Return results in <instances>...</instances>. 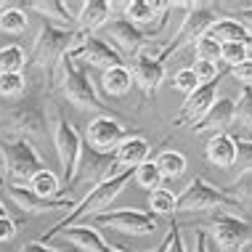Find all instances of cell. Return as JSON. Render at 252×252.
<instances>
[{"mask_svg":"<svg viewBox=\"0 0 252 252\" xmlns=\"http://www.w3.org/2000/svg\"><path fill=\"white\" fill-rule=\"evenodd\" d=\"M51 133L48 114L40 104V91L27 85L22 101L0 109V141H43Z\"/></svg>","mask_w":252,"mask_h":252,"instance_id":"cell-1","label":"cell"},{"mask_svg":"<svg viewBox=\"0 0 252 252\" xmlns=\"http://www.w3.org/2000/svg\"><path fill=\"white\" fill-rule=\"evenodd\" d=\"M83 40L85 37L77 35V30H64V27L43 22L40 32L35 35V40H32L30 53H27V64H30L32 69H37L45 77V83L51 85L53 72H56L61 56L69 53V51H74Z\"/></svg>","mask_w":252,"mask_h":252,"instance_id":"cell-2","label":"cell"},{"mask_svg":"<svg viewBox=\"0 0 252 252\" xmlns=\"http://www.w3.org/2000/svg\"><path fill=\"white\" fill-rule=\"evenodd\" d=\"M51 88L64 96L69 104H74L77 109H93V112H106V104L96 96V88H93L91 77H88V66L80 61L74 53H64L53 72Z\"/></svg>","mask_w":252,"mask_h":252,"instance_id":"cell-3","label":"cell"},{"mask_svg":"<svg viewBox=\"0 0 252 252\" xmlns=\"http://www.w3.org/2000/svg\"><path fill=\"white\" fill-rule=\"evenodd\" d=\"M133 178V170H122V173H117L114 178H109L104 183H98L96 189H91L80 202H74V207L69 210V215H64L61 220L53 226L51 231H45L43 236H40L37 242H43V244H48L56 234H61V231H66V228H72L74 226V220H83V218L88 215H98L101 210H106L109 204H112L114 199L120 196V191L125 189V183Z\"/></svg>","mask_w":252,"mask_h":252,"instance_id":"cell-4","label":"cell"},{"mask_svg":"<svg viewBox=\"0 0 252 252\" xmlns=\"http://www.w3.org/2000/svg\"><path fill=\"white\" fill-rule=\"evenodd\" d=\"M51 135H53V146H56L59 162H61V189H72L74 173H77V162L83 154V138L74 130V125L61 114L59 106H51Z\"/></svg>","mask_w":252,"mask_h":252,"instance_id":"cell-5","label":"cell"},{"mask_svg":"<svg viewBox=\"0 0 252 252\" xmlns=\"http://www.w3.org/2000/svg\"><path fill=\"white\" fill-rule=\"evenodd\" d=\"M204 210H213V213H234L239 215L242 207L228 191L215 189L210 181H204L202 175L189 183L183 191L175 196V213H204Z\"/></svg>","mask_w":252,"mask_h":252,"instance_id":"cell-6","label":"cell"},{"mask_svg":"<svg viewBox=\"0 0 252 252\" xmlns=\"http://www.w3.org/2000/svg\"><path fill=\"white\" fill-rule=\"evenodd\" d=\"M183 8H186L189 13L183 16V22L178 27V32H175V37L170 40V43L162 45V51H159V61H162V64H165L173 53H178L183 45L196 43L202 35H207V30L218 22V5L194 3V5H183Z\"/></svg>","mask_w":252,"mask_h":252,"instance_id":"cell-7","label":"cell"},{"mask_svg":"<svg viewBox=\"0 0 252 252\" xmlns=\"http://www.w3.org/2000/svg\"><path fill=\"white\" fill-rule=\"evenodd\" d=\"M210 234H207V250L218 252H239L244 244L252 239V226L244 220L242 215L234 213H213L210 215Z\"/></svg>","mask_w":252,"mask_h":252,"instance_id":"cell-8","label":"cell"},{"mask_svg":"<svg viewBox=\"0 0 252 252\" xmlns=\"http://www.w3.org/2000/svg\"><path fill=\"white\" fill-rule=\"evenodd\" d=\"M0 165L5 167V175L11 181H19V186H27L32 175L40 173L43 157L32 141H0Z\"/></svg>","mask_w":252,"mask_h":252,"instance_id":"cell-9","label":"cell"},{"mask_svg":"<svg viewBox=\"0 0 252 252\" xmlns=\"http://www.w3.org/2000/svg\"><path fill=\"white\" fill-rule=\"evenodd\" d=\"M117 173H122V167L117 165V159H114V152H96V149L91 146H83V154H80V162H77V173H74V186H80V183H85L88 191L91 189H96L98 183H104L109 178H114Z\"/></svg>","mask_w":252,"mask_h":252,"instance_id":"cell-10","label":"cell"},{"mask_svg":"<svg viewBox=\"0 0 252 252\" xmlns=\"http://www.w3.org/2000/svg\"><path fill=\"white\" fill-rule=\"evenodd\" d=\"M93 223L101 228H112L120 234H130V236H149L157 231V218L144 210H114V213H98L93 218Z\"/></svg>","mask_w":252,"mask_h":252,"instance_id":"cell-11","label":"cell"},{"mask_svg":"<svg viewBox=\"0 0 252 252\" xmlns=\"http://www.w3.org/2000/svg\"><path fill=\"white\" fill-rule=\"evenodd\" d=\"M8 199L22 210L24 215H45V213H56V210H72L74 199L69 196H59V199H45V196H37L35 191H30L27 186H19V183H3Z\"/></svg>","mask_w":252,"mask_h":252,"instance_id":"cell-12","label":"cell"},{"mask_svg":"<svg viewBox=\"0 0 252 252\" xmlns=\"http://www.w3.org/2000/svg\"><path fill=\"white\" fill-rule=\"evenodd\" d=\"M85 138H88V146L96 149V152H114L125 138H130L127 127L122 125L117 117L112 114H101V117L88 122V130H85Z\"/></svg>","mask_w":252,"mask_h":252,"instance_id":"cell-13","label":"cell"},{"mask_svg":"<svg viewBox=\"0 0 252 252\" xmlns=\"http://www.w3.org/2000/svg\"><path fill=\"white\" fill-rule=\"evenodd\" d=\"M104 35L109 37L106 43L112 45V48L117 51L122 59H125V56L127 59L135 56V53H138L149 43L146 32L141 30V27L130 24L127 19H109L106 27H104Z\"/></svg>","mask_w":252,"mask_h":252,"instance_id":"cell-14","label":"cell"},{"mask_svg":"<svg viewBox=\"0 0 252 252\" xmlns=\"http://www.w3.org/2000/svg\"><path fill=\"white\" fill-rule=\"evenodd\" d=\"M218 85H220V77L213 80V83H204L199 85L194 93H189L186 101H183V106H181V112H178V117H175V125L178 127H191L196 125L204 114H207V109L215 104V98H218Z\"/></svg>","mask_w":252,"mask_h":252,"instance_id":"cell-15","label":"cell"},{"mask_svg":"<svg viewBox=\"0 0 252 252\" xmlns=\"http://www.w3.org/2000/svg\"><path fill=\"white\" fill-rule=\"evenodd\" d=\"M72 53L83 61L85 66H98V69H112V66H122V64H125V59H122L120 53L106 43V40L93 37V35L85 37Z\"/></svg>","mask_w":252,"mask_h":252,"instance_id":"cell-16","label":"cell"},{"mask_svg":"<svg viewBox=\"0 0 252 252\" xmlns=\"http://www.w3.org/2000/svg\"><path fill=\"white\" fill-rule=\"evenodd\" d=\"M130 74L133 80L144 88V96L146 98H154L157 88L162 85V80H165V64L162 61H157L152 56H144V53H135L130 59Z\"/></svg>","mask_w":252,"mask_h":252,"instance_id":"cell-17","label":"cell"},{"mask_svg":"<svg viewBox=\"0 0 252 252\" xmlns=\"http://www.w3.org/2000/svg\"><path fill=\"white\" fill-rule=\"evenodd\" d=\"M228 125H234V101H231L228 96H218L215 104L207 109V114L196 122V125H191L194 133H223Z\"/></svg>","mask_w":252,"mask_h":252,"instance_id":"cell-18","label":"cell"},{"mask_svg":"<svg viewBox=\"0 0 252 252\" xmlns=\"http://www.w3.org/2000/svg\"><path fill=\"white\" fill-rule=\"evenodd\" d=\"M112 8H114V5L106 3V0H88V3H83V11H80V16H77V24H74L77 35L91 37L96 30L106 27Z\"/></svg>","mask_w":252,"mask_h":252,"instance_id":"cell-19","label":"cell"},{"mask_svg":"<svg viewBox=\"0 0 252 252\" xmlns=\"http://www.w3.org/2000/svg\"><path fill=\"white\" fill-rule=\"evenodd\" d=\"M152 154V144L144 138V135H130L122 144L114 149V159L122 170H135L138 165H144Z\"/></svg>","mask_w":252,"mask_h":252,"instance_id":"cell-20","label":"cell"},{"mask_svg":"<svg viewBox=\"0 0 252 252\" xmlns=\"http://www.w3.org/2000/svg\"><path fill=\"white\" fill-rule=\"evenodd\" d=\"M236 157V144L234 135L228 133H215L204 141V159L215 167H231Z\"/></svg>","mask_w":252,"mask_h":252,"instance_id":"cell-21","label":"cell"},{"mask_svg":"<svg viewBox=\"0 0 252 252\" xmlns=\"http://www.w3.org/2000/svg\"><path fill=\"white\" fill-rule=\"evenodd\" d=\"M24 8H32L37 11L40 16H43V22L48 24H56V27H64V30H74V19L69 8H66V3H61V0H30V3H24Z\"/></svg>","mask_w":252,"mask_h":252,"instance_id":"cell-22","label":"cell"},{"mask_svg":"<svg viewBox=\"0 0 252 252\" xmlns=\"http://www.w3.org/2000/svg\"><path fill=\"white\" fill-rule=\"evenodd\" d=\"M133 85H135V80L125 64L101 72V88H104L106 96H127Z\"/></svg>","mask_w":252,"mask_h":252,"instance_id":"cell-23","label":"cell"},{"mask_svg":"<svg viewBox=\"0 0 252 252\" xmlns=\"http://www.w3.org/2000/svg\"><path fill=\"white\" fill-rule=\"evenodd\" d=\"M27 27H30V19H27L24 3H0V32L16 37Z\"/></svg>","mask_w":252,"mask_h":252,"instance_id":"cell-24","label":"cell"},{"mask_svg":"<svg viewBox=\"0 0 252 252\" xmlns=\"http://www.w3.org/2000/svg\"><path fill=\"white\" fill-rule=\"evenodd\" d=\"M207 35L215 37L218 43L223 45V43H244L250 32L244 30V27L236 22V19H218V22L207 30Z\"/></svg>","mask_w":252,"mask_h":252,"instance_id":"cell-25","label":"cell"},{"mask_svg":"<svg viewBox=\"0 0 252 252\" xmlns=\"http://www.w3.org/2000/svg\"><path fill=\"white\" fill-rule=\"evenodd\" d=\"M30 191H35L37 196H45V199H59V191H61V178L56 173H51L48 167H43L40 173L32 175V181L27 183Z\"/></svg>","mask_w":252,"mask_h":252,"instance_id":"cell-26","label":"cell"},{"mask_svg":"<svg viewBox=\"0 0 252 252\" xmlns=\"http://www.w3.org/2000/svg\"><path fill=\"white\" fill-rule=\"evenodd\" d=\"M154 165L159 167L162 178H181L183 173H186V157L181 152H162L159 157L154 159Z\"/></svg>","mask_w":252,"mask_h":252,"instance_id":"cell-27","label":"cell"},{"mask_svg":"<svg viewBox=\"0 0 252 252\" xmlns=\"http://www.w3.org/2000/svg\"><path fill=\"white\" fill-rule=\"evenodd\" d=\"M234 122L247 135L252 133V88H247V85L242 88L239 101L234 104Z\"/></svg>","mask_w":252,"mask_h":252,"instance_id":"cell-28","label":"cell"},{"mask_svg":"<svg viewBox=\"0 0 252 252\" xmlns=\"http://www.w3.org/2000/svg\"><path fill=\"white\" fill-rule=\"evenodd\" d=\"M27 66V53L19 45L0 48V74H19Z\"/></svg>","mask_w":252,"mask_h":252,"instance_id":"cell-29","label":"cell"},{"mask_svg":"<svg viewBox=\"0 0 252 252\" xmlns=\"http://www.w3.org/2000/svg\"><path fill=\"white\" fill-rule=\"evenodd\" d=\"M133 181L138 183L141 189H146V191L152 194V191H157V189H162V181H165V178H162L159 167H157L154 162L146 159L144 165H138L133 170Z\"/></svg>","mask_w":252,"mask_h":252,"instance_id":"cell-30","label":"cell"},{"mask_svg":"<svg viewBox=\"0 0 252 252\" xmlns=\"http://www.w3.org/2000/svg\"><path fill=\"white\" fill-rule=\"evenodd\" d=\"M234 144H236V157H234L231 170H234V181H236V178H242V175L252 173V141L234 138Z\"/></svg>","mask_w":252,"mask_h":252,"instance_id":"cell-31","label":"cell"},{"mask_svg":"<svg viewBox=\"0 0 252 252\" xmlns=\"http://www.w3.org/2000/svg\"><path fill=\"white\" fill-rule=\"evenodd\" d=\"M30 80L24 77V72L19 74H0V96L3 98H19L27 93Z\"/></svg>","mask_w":252,"mask_h":252,"instance_id":"cell-32","label":"cell"},{"mask_svg":"<svg viewBox=\"0 0 252 252\" xmlns=\"http://www.w3.org/2000/svg\"><path fill=\"white\" fill-rule=\"evenodd\" d=\"M149 207L154 215H173L175 213V194L167 189H157L149 194Z\"/></svg>","mask_w":252,"mask_h":252,"instance_id":"cell-33","label":"cell"},{"mask_svg":"<svg viewBox=\"0 0 252 252\" xmlns=\"http://www.w3.org/2000/svg\"><path fill=\"white\" fill-rule=\"evenodd\" d=\"M194 51H196V61H215L220 59V43L210 35H202L199 40L194 43Z\"/></svg>","mask_w":252,"mask_h":252,"instance_id":"cell-34","label":"cell"},{"mask_svg":"<svg viewBox=\"0 0 252 252\" xmlns=\"http://www.w3.org/2000/svg\"><path fill=\"white\" fill-rule=\"evenodd\" d=\"M247 45L244 43H223L220 45V61H226L228 66H236L242 61H247Z\"/></svg>","mask_w":252,"mask_h":252,"instance_id":"cell-35","label":"cell"},{"mask_svg":"<svg viewBox=\"0 0 252 252\" xmlns=\"http://www.w3.org/2000/svg\"><path fill=\"white\" fill-rule=\"evenodd\" d=\"M231 196H234L236 202H239V207H244V204L252 202V173L242 175V178L234 181V189L228 191Z\"/></svg>","mask_w":252,"mask_h":252,"instance_id":"cell-36","label":"cell"},{"mask_svg":"<svg viewBox=\"0 0 252 252\" xmlns=\"http://www.w3.org/2000/svg\"><path fill=\"white\" fill-rule=\"evenodd\" d=\"M191 72H194V77L199 80V85L213 83V80L220 77V72H218V64H213V61H194Z\"/></svg>","mask_w":252,"mask_h":252,"instance_id":"cell-37","label":"cell"},{"mask_svg":"<svg viewBox=\"0 0 252 252\" xmlns=\"http://www.w3.org/2000/svg\"><path fill=\"white\" fill-rule=\"evenodd\" d=\"M173 88H175V91H183V93L189 96V93H194L196 88H199V80L194 77L191 69H181V72L173 77Z\"/></svg>","mask_w":252,"mask_h":252,"instance_id":"cell-38","label":"cell"},{"mask_svg":"<svg viewBox=\"0 0 252 252\" xmlns=\"http://www.w3.org/2000/svg\"><path fill=\"white\" fill-rule=\"evenodd\" d=\"M165 239H167V252H189V247L183 244V234H181V226L178 223H170V228H167V234H165Z\"/></svg>","mask_w":252,"mask_h":252,"instance_id":"cell-39","label":"cell"},{"mask_svg":"<svg viewBox=\"0 0 252 252\" xmlns=\"http://www.w3.org/2000/svg\"><path fill=\"white\" fill-rule=\"evenodd\" d=\"M231 77H236L242 85L252 88V59L242 61V64H236V66H231Z\"/></svg>","mask_w":252,"mask_h":252,"instance_id":"cell-40","label":"cell"},{"mask_svg":"<svg viewBox=\"0 0 252 252\" xmlns=\"http://www.w3.org/2000/svg\"><path fill=\"white\" fill-rule=\"evenodd\" d=\"M11 239H16V220H11L8 215L5 218H0V242H11Z\"/></svg>","mask_w":252,"mask_h":252,"instance_id":"cell-41","label":"cell"},{"mask_svg":"<svg viewBox=\"0 0 252 252\" xmlns=\"http://www.w3.org/2000/svg\"><path fill=\"white\" fill-rule=\"evenodd\" d=\"M22 252H80L77 247H66V250H53L48 247V244H43V242H30V244H24Z\"/></svg>","mask_w":252,"mask_h":252,"instance_id":"cell-42","label":"cell"},{"mask_svg":"<svg viewBox=\"0 0 252 252\" xmlns=\"http://www.w3.org/2000/svg\"><path fill=\"white\" fill-rule=\"evenodd\" d=\"M236 22H239L244 30L252 35V8H247V5H239V11H236Z\"/></svg>","mask_w":252,"mask_h":252,"instance_id":"cell-43","label":"cell"},{"mask_svg":"<svg viewBox=\"0 0 252 252\" xmlns=\"http://www.w3.org/2000/svg\"><path fill=\"white\" fill-rule=\"evenodd\" d=\"M196 242H194V247L189 250V252H207V231L204 228H196Z\"/></svg>","mask_w":252,"mask_h":252,"instance_id":"cell-44","label":"cell"},{"mask_svg":"<svg viewBox=\"0 0 252 252\" xmlns=\"http://www.w3.org/2000/svg\"><path fill=\"white\" fill-rule=\"evenodd\" d=\"M244 45H247V56L252 59V35H247V40H244Z\"/></svg>","mask_w":252,"mask_h":252,"instance_id":"cell-45","label":"cell"},{"mask_svg":"<svg viewBox=\"0 0 252 252\" xmlns=\"http://www.w3.org/2000/svg\"><path fill=\"white\" fill-rule=\"evenodd\" d=\"M152 252H167V239H162V244L157 250H152Z\"/></svg>","mask_w":252,"mask_h":252,"instance_id":"cell-46","label":"cell"},{"mask_svg":"<svg viewBox=\"0 0 252 252\" xmlns=\"http://www.w3.org/2000/svg\"><path fill=\"white\" fill-rule=\"evenodd\" d=\"M5 215H8V210H5V204L0 202V218H5Z\"/></svg>","mask_w":252,"mask_h":252,"instance_id":"cell-47","label":"cell"},{"mask_svg":"<svg viewBox=\"0 0 252 252\" xmlns=\"http://www.w3.org/2000/svg\"><path fill=\"white\" fill-rule=\"evenodd\" d=\"M3 183H5V178H3V170H0V186H3Z\"/></svg>","mask_w":252,"mask_h":252,"instance_id":"cell-48","label":"cell"},{"mask_svg":"<svg viewBox=\"0 0 252 252\" xmlns=\"http://www.w3.org/2000/svg\"><path fill=\"white\" fill-rule=\"evenodd\" d=\"M247 141H252V133H250V135H247Z\"/></svg>","mask_w":252,"mask_h":252,"instance_id":"cell-49","label":"cell"},{"mask_svg":"<svg viewBox=\"0 0 252 252\" xmlns=\"http://www.w3.org/2000/svg\"><path fill=\"white\" fill-rule=\"evenodd\" d=\"M242 252H250V250H247V247H244V250H242Z\"/></svg>","mask_w":252,"mask_h":252,"instance_id":"cell-50","label":"cell"},{"mask_svg":"<svg viewBox=\"0 0 252 252\" xmlns=\"http://www.w3.org/2000/svg\"><path fill=\"white\" fill-rule=\"evenodd\" d=\"M0 252H3V250H0Z\"/></svg>","mask_w":252,"mask_h":252,"instance_id":"cell-51","label":"cell"},{"mask_svg":"<svg viewBox=\"0 0 252 252\" xmlns=\"http://www.w3.org/2000/svg\"><path fill=\"white\" fill-rule=\"evenodd\" d=\"M239 252H242V250H239Z\"/></svg>","mask_w":252,"mask_h":252,"instance_id":"cell-52","label":"cell"}]
</instances>
